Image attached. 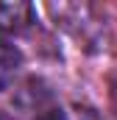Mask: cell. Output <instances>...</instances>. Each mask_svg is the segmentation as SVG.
Returning a JSON list of instances; mask_svg holds the SVG:
<instances>
[{
	"label": "cell",
	"instance_id": "6da1fadb",
	"mask_svg": "<svg viewBox=\"0 0 117 120\" xmlns=\"http://www.w3.org/2000/svg\"><path fill=\"white\" fill-rule=\"evenodd\" d=\"M36 8L22 0H0V31H22L33 22Z\"/></svg>",
	"mask_w": 117,
	"mask_h": 120
},
{
	"label": "cell",
	"instance_id": "7a4b0ae2",
	"mask_svg": "<svg viewBox=\"0 0 117 120\" xmlns=\"http://www.w3.org/2000/svg\"><path fill=\"white\" fill-rule=\"evenodd\" d=\"M20 67H22V53L0 34V92H6L14 84V75Z\"/></svg>",
	"mask_w": 117,
	"mask_h": 120
},
{
	"label": "cell",
	"instance_id": "3957f363",
	"mask_svg": "<svg viewBox=\"0 0 117 120\" xmlns=\"http://www.w3.org/2000/svg\"><path fill=\"white\" fill-rule=\"evenodd\" d=\"M48 120H98V117H95L89 109H84V106H64V109L50 112Z\"/></svg>",
	"mask_w": 117,
	"mask_h": 120
},
{
	"label": "cell",
	"instance_id": "277c9868",
	"mask_svg": "<svg viewBox=\"0 0 117 120\" xmlns=\"http://www.w3.org/2000/svg\"><path fill=\"white\" fill-rule=\"evenodd\" d=\"M0 120H11V117H6V115H0Z\"/></svg>",
	"mask_w": 117,
	"mask_h": 120
}]
</instances>
